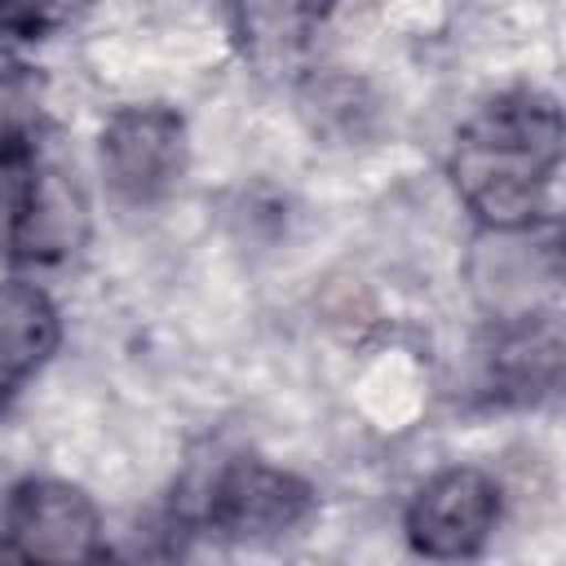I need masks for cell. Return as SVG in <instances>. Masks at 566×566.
I'll use <instances>...</instances> for the list:
<instances>
[{
	"label": "cell",
	"mask_w": 566,
	"mask_h": 566,
	"mask_svg": "<svg viewBox=\"0 0 566 566\" xmlns=\"http://www.w3.org/2000/svg\"><path fill=\"white\" fill-rule=\"evenodd\" d=\"M0 535L13 557L27 562H93L102 557L97 504L57 478H27L9 491Z\"/></svg>",
	"instance_id": "7a4b0ae2"
},
{
	"label": "cell",
	"mask_w": 566,
	"mask_h": 566,
	"mask_svg": "<svg viewBox=\"0 0 566 566\" xmlns=\"http://www.w3.org/2000/svg\"><path fill=\"white\" fill-rule=\"evenodd\" d=\"M314 509V491L265 460H234L208 491V526L230 539H270L301 526Z\"/></svg>",
	"instance_id": "5b68a950"
},
{
	"label": "cell",
	"mask_w": 566,
	"mask_h": 566,
	"mask_svg": "<svg viewBox=\"0 0 566 566\" xmlns=\"http://www.w3.org/2000/svg\"><path fill=\"white\" fill-rule=\"evenodd\" d=\"M102 172L124 203L168 195L186 168V124L168 106H124L102 128Z\"/></svg>",
	"instance_id": "3957f363"
},
{
	"label": "cell",
	"mask_w": 566,
	"mask_h": 566,
	"mask_svg": "<svg viewBox=\"0 0 566 566\" xmlns=\"http://www.w3.org/2000/svg\"><path fill=\"white\" fill-rule=\"evenodd\" d=\"M0 411H4V385H0Z\"/></svg>",
	"instance_id": "9c48e42d"
},
{
	"label": "cell",
	"mask_w": 566,
	"mask_h": 566,
	"mask_svg": "<svg viewBox=\"0 0 566 566\" xmlns=\"http://www.w3.org/2000/svg\"><path fill=\"white\" fill-rule=\"evenodd\" d=\"M562 164V111L539 93H509L455 137L451 181L491 230H526L548 212Z\"/></svg>",
	"instance_id": "6da1fadb"
},
{
	"label": "cell",
	"mask_w": 566,
	"mask_h": 566,
	"mask_svg": "<svg viewBox=\"0 0 566 566\" xmlns=\"http://www.w3.org/2000/svg\"><path fill=\"white\" fill-rule=\"evenodd\" d=\"M332 0H239V31L256 57L305 44Z\"/></svg>",
	"instance_id": "52a82bcc"
},
{
	"label": "cell",
	"mask_w": 566,
	"mask_h": 566,
	"mask_svg": "<svg viewBox=\"0 0 566 566\" xmlns=\"http://www.w3.org/2000/svg\"><path fill=\"white\" fill-rule=\"evenodd\" d=\"M500 522V486L491 473L473 464H451L433 473L411 509H407V539L424 557H473Z\"/></svg>",
	"instance_id": "277c9868"
},
{
	"label": "cell",
	"mask_w": 566,
	"mask_h": 566,
	"mask_svg": "<svg viewBox=\"0 0 566 566\" xmlns=\"http://www.w3.org/2000/svg\"><path fill=\"white\" fill-rule=\"evenodd\" d=\"M88 4L93 0H0V31L40 40V35H53L66 22H75Z\"/></svg>",
	"instance_id": "ba28073f"
},
{
	"label": "cell",
	"mask_w": 566,
	"mask_h": 566,
	"mask_svg": "<svg viewBox=\"0 0 566 566\" xmlns=\"http://www.w3.org/2000/svg\"><path fill=\"white\" fill-rule=\"evenodd\" d=\"M62 340L53 301L22 279L0 283V385L13 389L49 363Z\"/></svg>",
	"instance_id": "8992f818"
}]
</instances>
